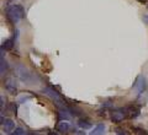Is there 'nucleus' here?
Segmentation results:
<instances>
[{
	"mask_svg": "<svg viewBox=\"0 0 148 135\" xmlns=\"http://www.w3.org/2000/svg\"><path fill=\"white\" fill-rule=\"evenodd\" d=\"M6 17L8 20L12 22V24H16L18 20L25 17V10L21 5H10L6 9Z\"/></svg>",
	"mask_w": 148,
	"mask_h": 135,
	"instance_id": "1",
	"label": "nucleus"
},
{
	"mask_svg": "<svg viewBox=\"0 0 148 135\" xmlns=\"http://www.w3.org/2000/svg\"><path fill=\"white\" fill-rule=\"evenodd\" d=\"M146 85H147V83H146V77H145V76H142V75H140V76L137 77L136 82L133 83V87H135L136 90L140 92V94H142L143 90L146 88Z\"/></svg>",
	"mask_w": 148,
	"mask_h": 135,
	"instance_id": "5",
	"label": "nucleus"
},
{
	"mask_svg": "<svg viewBox=\"0 0 148 135\" xmlns=\"http://www.w3.org/2000/svg\"><path fill=\"white\" fill-rule=\"evenodd\" d=\"M104 130H105V125L104 124H99L98 127H95L94 130L90 133L91 135H99V134H104Z\"/></svg>",
	"mask_w": 148,
	"mask_h": 135,
	"instance_id": "8",
	"label": "nucleus"
},
{
	"mask_svg": "<svg viewBox=\"0 0 148 135\" xmlns=\"http://www.w3.org/2000/svg\"><path fill=\"white\" fill-rule=\"evenodd\" d=\"M78 125H79L82 129H89V128H91V123L86 122V120H83V119H80L79 122H78Z\"/></svg>",
	"mask_w": 148,
	"mask_h": 135,
	"instance_id": "10",
	"label": "nucleus"
},
{
	"mask_svg": "<svg viewBox=\"0 0 148 135\" xmlns=\"http://www.w3.org/2000/svg\"><path fill=\"white\" fill-rule=\"evenodd\" d=\"M127 117V111L126 108H119L111 112V119L114 120L115 123H120L122 122L123 118Z\"/></svg>",
	"mask_w": 148,
	"mask_h": 135,
	"instance_id": "2",
	"label": "nucleus"
},
{
	"mask_svg": "<svg viewBox=\"0 0 148 135\" xmlns=\"http://www.w3.org/2000/svg\"><path fill=\"white\" fill-rule=\"evenodd\" d=\"M0 101H1L0 102V107H1V109H4V97L3 96L0 97Z\"/></svg>",
	"mask_w": 148,
	"mask_h": 135,
	"instance_id": "12",
	"label": "nucleus"
},
{
	"mask_svg": "<svg viewBox=\"0 0 148 135\" xmlns=\"http://www.w3.org/2000/svg\"><path fill=\"white\" fill-rule=\"evenodd\" d=\"M1 48H4L5 50H11V49L14 48V41H12V39H6V41L3 43Z\"/></svg>",
	"mask_w": 148,
	"mask_h": 135,
	"instance_id": "9",
	"label": "nucleus"
},
{
	"mask_svg": "<svg viewBox=\"0 0 148 135\" xmlns=\"http://www.w3.org/2000/svg\"><path fill=\"white\" fill-rule=\"evenodd\" d=\"M68 130H69V124L67 122H61V123L57 125V132H59L61 134L67 133Z\"/></svg>",
	"mask_w": 148,
	"mask_h": 135,
	"instance_id": "7",
	"label": "nucleus"
},
{
	"mask_svg": "<svg viewBox=\"0 0 148 135\" xmlns=\"http://www.w3.org/2000/svg\"><path fill=\"white\" fill-rule=\"evenodd\" d=\"M42 92L45 95H47L48 97H51L56 103H59V104H63V101H62V98H61V96H59V94L57 91H54L52 87H45L43 90H42ZM64 106V104H63Z\"/></svg>",
	"mask_w": 148,
	"mask_h": 135,
	"instance_id": "3",
	"label": "nucleus"
},
{
	"mask_svg": "<svg viewBox=\"0 0 148 135\" xmlns=\"http://www.w3.org/2000/svg\"><path fill=\"white\" fill-rule=\"evenodd\" d=\"M5 83V88L10 92V94H16V80L14 77H8L5 79V81H4Z\"/></svg>",
	"mask_w": 148,
	"mask_h": 135,
	"instance_id": "4",
	"label": "nucleus"
},
{
	"mask_svg": "<svg viewBox=\"0 0 148 135\" xmlns=\"http://www.w3.org/2000/svg\"><path fill=\"white\" fill-rule=\"evenodd\" d=\"M1 125H3V129L5 133H12L14 130H15V123H14L11 119H4Z\"/></svg>",
	"mask_w": 148,
	"mask_h": 135,
	"instance_id": "6",
	"label": "nucleus"
},
{
	"mask_svg": "<svg viewBox=\"0 0 148 135\" xmlns=\"http://www.w3.org/2000/svg\"><path fill=\"white\" fill-rule=\"evenodd\" d=\"M138 1H141V3H146L147 0H138Z\"/></svg>",
	"mask_w": 148,
	"mask_h": 135,
	"instance_id": "14",
	"label": "nucleus"
},
{
	"mask_svg": "<svg viewBox=\"0 0 148 135\" xmlns=\"http://www.w3.org/2000/svg\"><path fill=\"white\" fill-rule=\"evenodd\" d=\"M116 133L117 134H126L125 133V130H122V129H116Z\"/></svg>",
	"mask_w": 148,
	"mask_h": 135,
	"instance_id": "13",
	"label": "nucleus"
},
{
	"mask_svg": "<svg viewBox=\"0 0 148 135\" xmlns=\"http://www.w3.org/2000/svg\"><path fill=\"white\" fill-rule=\"evenodd\" d=\"M12 134H15V135H24V134H25V130L22 129V128H16V129L12 132Z\"/></svg>",
	"mask_w": 148,
	"mask_h": 135,
	"instance_id": "11",
	"label": "nucleus"
}]
</instances>
